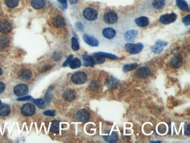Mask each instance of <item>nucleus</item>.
<instances>
[{"label": "nucleus", "instance_id": "f257e3e1", "mask_svg": "<svg viewBox=\"0 0 190 143\" xmlns=\"http://www.w3.org/2000/svg\"><path fill=\"white\" fill-rule=\"evenodd\" d=\"M125 47L126 51L131 54H137L144 48L143 44L140 43L136 44L127 43L125 44Z\"/></svg>", "mask_w": 190, "mask_h": 143}, {"label": "nucleus", "instance_id": "f03ea898", "mask_svg": "<svg viewBox=\"0 0 190 143\" xmlns=\"http://www.w3.org/2000/svg\"><path fill=\"white\" fill-rule=\"evenodd\" d=\"M87 76L83 72H76L71 76L72 82L76 84H84L87 81Z\"/></svg>", "mask_w": 190, "mask_h": 143}, {"label": "nucleus", "instance_id": "7ed1b4c3", "mask_svg": "<svg viewBox=\"0 0 190 143\" xmlns=\"http://www.w3.org/2000/svg\"><path fill=\"white\" fill-rule=\"evenodd\" d=\"M83 16L89 21H94L98 18L97 11L92 8H87L83 12Z\"/></svg>", "mask_w": 190, "mask_h": 143}, {"label": "nucleus", "instance_id": "20e7f679", "mask_svg": "<svg viewBox=\"0 0 190 143\" xmlns=\"http://www.w3.org/2000/svg\"><path fill=\"white\" fill-rule=\"evenodd\" d=\"M176 18L177 15L174 13L170 14H165L160 17V22L163 24L167 25L174 23V21H176Z\"/></svg>", "mask_w": 190, "mask_h": 143}, {"label": "nucleus", "instance_id": "39448f33", "mask_svg": "<svg viewBox=\"0 0 190 143\" xmlns=\"http://www.w3.org/2000/svg\"><path fill=\"white\" fill-rule=\"evenodd\" d=\"M36 108L32 103H26L21 108V113L25 116H32L34 114Z\"/></svg>", "mask_w": 190, "mask_h": 143}, {"label": "nucleus", "instance_id": "423d86ee", "mask_svg": "<svg viewBox=\"0 0 190 143\" xmlns=\"http://www.w3.org/2000/svg\"><path fill=\"white\" fill-rule=\"evenodd\" d=\"M103 20L108 24H114L118 21V16L113 12H108L104 15Z\"/></svg>", "mask_w": 190, "mask_h": 143}, {"label": "nucleus", "instance_id": "0eeeda50", "mask_svg": "<svg viewBox=\"0 0 190 143\" xmlns=\"http://www.w3.org/2000/svg\"><path fill=\"white\" fill-rule=\"evenodd\" d=\"M77 120L82 122H86L90 118V114L89 111L85 109L79 110L76 114Z\"/></svg>", "mask_w": 190, "mask_h": 143}, {"label": "nucleus", "instance_id": "6e6552de", "mask_svg": "<svg viewBox=\"0 0 190 143\" xmlns=\"http://www.w3.org/2000/svg\"><path fill=\"white\" fill-rule=\"evenodd\" d=\"M28 87L24 84H18L14 88V93L17 96H23L28 93Z\"/></svg>", "mask_w": 190, "mask_h": 143}, {"label": "nucleus", "instance_id": "1a4fd4ad", "mask_svg": "<svg viewBox=\"0 0 190 143\" xmlns=\"http://www.w3.org/2000/svg\"><path fill=\"white\" fill-rule=\"evenodd\" d=\"M168 45V43L166 42H162L161 40H157L155 43V45L151 47V50L152 52L156 54H159L161 52L163 48Z\"/></svg>", "mask_w": 190, "mask_h": 143}, {"label": "nucleus", "instance_id": "9d476101", "mask_svg": "<svg viewBox=\"0 0 190 143\" xmlns=\"http://www.w3.org/2000/svg\"><path fill=\"white\" fill-rule=\"evenodd\" d=\"M83 40L87 44L92 47H97L99 45L98 40L90 35L85 34L83 35Z\"/></svg>", "mask_w": 190, "mask_h": 143}, {"label": "nucleus", "instance_id": "9b49d317", "mask_svg": "<svg viewBox=\"0 0 190 143\" xmlns=\"http://www.w3.org/2000/svg\"><path fill=\"white\" fill-rule=\"evenodd\" d=\"M77 94L76 92L72 89L66 90L63 94V97L64 99L67 101L70 102L74 100L76 98Z\"/></svg>", "mask_w": 190, "mask_h": 143}, {"label": "nucleus", "instance_id": "f8f14e48", "mask_svg": "<svg viewBox=\"0 0 190 143\" xmlns=\"http://www.w3.org/2000/svg\"><path fill=\"white\" fill-rule=\"evenodd\" d=\"M150 71L147 67H141L136 72V74L141 78H146L149 76Z\"/></svg>", "mask_w": 190, "mask_h": 143}, {"label": "nucleus", "instance_id": "ddd939ff", "mask_svg": "<svg viewBox=\"0 0 190 143\" xmlns=\"http://www.w3.org/2000/svg\"><path fill=\"white\" fill-rule=\"evenodd\" d=\"M12 30V26L8 21H2L0 23V32L2 34H8Z\"/></svg>", "mask_w": 190, "mask_h": 143}, {"label": "nucleus", "instance_id": "4468645a", "mask_svg": "<svg viewBox=\"0 0 190 143\" xmlns=\"http://www.w3.org/2000/svg\"><path fill=\"white\" fill-rule=\"evenodd\" d=\"M52 24L57 28H62L66 25L65 20L62 16H56L52 19Z\"/></svg>", "mask_w": 190, "mask_h": 143}, {"label": "nucleus", "instance_id": "2eb2a0df", "mask_svg": "<svg viewBox=\"0 0 190 143\" xmlns=\"http://www.w3.org/2000/svg\"><path fill=\"white\" fill-rule=\"evenodd\" d=\"M102 34L105 38L108 39H112L115 37L116 32L113 28L109 27V28H105L103 30Z\"/></svg>", "mask_w": 190, "mask_h": 143}, {"label": "nucleus", "instance_id": "dca6fc26", "mask_svg": "<svg viewBox=\"0 0 190 143\" xmlns=\"http://www.w3.org/2000/svg\"><path fill=\"white\" fill-rule=\"evenodd\" d=\"M18 76L21 80L28 81L31 78L32 73L29 70L23 69L19 72Z\"/></svg>", "mask_w": 190, "mask_h": 143}, {"label": "nucleus", "instance_id": "f3484780", "mask_svg": "<svg viewBox=\"0 0 190 143\" xmlns=\"http://www.w3.org/2000/svg\"><path fill=\"white\" fill-rule=\"evenodd\" d=\"M135 23L137 26L140 27H145L149 24V19L145 16H141L137 18L135 20Z\"/></svg>", "mask_w": 190, "mask_h": 143}, {"label": "nucleus", "instance_id": "a211bd4d", "mask_svg": "<svg viewBox=\"0 0 190 143\" xmlns=\"http://www.w3.org/2000/svg\"><path fill=\"white\" fill-rule=\"evenodd\" d=\"M138 35V32L136 30H130L127 31L124 34V38L127 41H132Z\"/></svg>", "mask_w": 190, "mask_h": 143}, {"label": "nucleus", "instance_id": "6ab92c4d", "mask_svg": "<svg viewBox=\"0 0 190 143\" xmlns=\"http://www.w3.org/2000/svg\"><path fill=\"white\" fill-rule=\"evenodd\" d=\"M171 65L174 68H179L182 66V58L179 55H176L171 59Z\"/></svg>", "mask_w": 190, "mask_h": 143}, {"label": "nucleus", "instance_id": "aec40b11", "mask_svg": "<svg viewBox=\"0 0 190 143\" xmlns=\"http://www.w3.org/2000/svg\"><path fill=\"white\" fill-rule=\"evenodd\" d=\"M120 84V81L114 77H110L106 81V86L108 88L113 89L116 88Z\"/></svg>", "mask_w": 190, "mask_h": 143}, {"label": "nucleus", "instance_id": "412c9836", "mask_svg": "<svg viewBox=\"0 0 190 143\" xmlns=\"http://www.w3.org/2000/svg\"><path fill=\"white\" fill-rule=\"evenodd\" d=\"M10 112V108L8 105L0 103V116H7Z\"/></svg>", "mask_w": 190, "mask_h": 143}, {"label": "nucleus", "instance_id": "4be33fe9", "mask_svg": "<svg viewBox=\"0 0 190 143\" xmlns=\"http://www.w3.org/2000/svg\"><path fill=\"white\" fill-rule=\"evenodd\" d=\"M83 66L85 67H93L94 63L92 59V57L87 55H83Z\"/></svg>", "mask_w": 190, "mask_h": 143}, {"label": "nucleus", "instance_id": "5701e85b", "mask_svg": "<svg viewBox=\"0 0 190 143\" xmlns=\"http://www.w3.org/2000/svg\"><path fill=\"white\" fill-rule=\"evenodd\" d=\"M45 4V0H32L31 5L33 8L40 9L43 8Z\"/></svg>", "mask_w": 190, "mask_h": 143}, {"label": "nucleus", "instance_id": "b1692460", "mask_svg": "<svg viewBox=\"0 0 190 143\" xmlns=\"http://www.w3.org/2000/svg\"><path fill=\"white\" fill-rule=\"evenodd\" d=\"M176 4L179 8L183 11H188L189 10V5L184 0H176Z\"/></svg>", "mask_w": 190, "mask_h": 143}, {"label": "nucleus", "instance_id": "393cba45", "mask_svg": "<svg viewBox=\"0 0 190 143\" xmlns=\"http://www.w3.org/2000/svg\"><path fill=\"white\" fill-rule=\"evenodd\" d=\"M104 139L109 143H114L118 139V135L116 132H113L111 135L106 136L104 137Z\"/></svg>", "mask_w": 190, "mask_h": 143}, {"label": "nucleus", "instance_id": "a878e982", "mask_svg": "<svg viewBox=\"0 0 190 143\" xmlns=\"http://www.w3.org/2000/svg\"><path fill=\"white\" fill-rule=\"evenodd\" d=\"M165 0H153L152 5L156 9H161L165 5Z\"/></svg>", "mask_w": 190, "mask_h": 143}, {"label": "nucleus", "instance_id": "bb28decb", "mask_svg": "<svg viewBox=\"0 0 190 143\" xmlns=\"http://www.w3.org/2000/svg\"><path fill=\"white\" fill-rule=\"evenodd\" d=\"M94 55H99L103 58H106L108 59H112V60H116V59H118V58L113 54H109V53H106V52H95L94 54Z\"/></svg>", "mask_w": 190, "mask_h": 143}, {"label": "nucleus", "instance_id": "cd10ccee", "mask_svg": "<svg viewBox=\"0 0 190 143\" xmlns=\"http://www.w3.org/2000/svg\"><path fill=\"white\" fill-rule=\"evenodd\" d=\"M81 66V62L78 58H75L71 60L70 63V67L72 69H75L80 67Z\"/></svg>", "mask_w": 190, "mask_h": 143}, {"label": "nucleus", "instance_id": "c85d7f7f", "mask_svg": "<svg viewBox=\"0 0 190 143\" xmlns=\"http://www.w3.org/2000/svg\"><path fill=\"white\" fill-rule=\"evenodd\" d=\"M9 41V39L5 36H2L0 37V48L5 49L8 47Z\"/></svg>", "mask_w": 190, "mask_h": 143}, {"label": "nucleus", "instance_id": "c756f323", "mask_svg": "<svg viewBox=\"0 0 190 143\" xmlns=\"http://www.w3.org/2000/svg\"><path fill=\"white\" fill-rule=\"evenodd\" d=\"M137 67H138V65L137 63H132V64L126 65L123 67V71L125 73H128L129 71H131L132 70H134Z\"/></svg>", "mask_w": 190, "mask_h": 143}, {"label": "nucleus", "instance_id": "7c9ffc66", "mask_svg": "<svg viewBox=\"0 0 190 143\" xmlns=\"http://www.w3.org/2000/svg\"><path fill=\"white\" fill-rule=\"evenodd\" d=\"M5 3L9 8H13L18 6L19 0H5Z\"/></svg>", "mask_w": 190, "mask_h": 143}, {"label": "nucleus", "instance_id": "2f4dec72", "mask_svg": "<svg viewBox=\"0 0 190 143\" xmlns=\"http://www.w3.org/2000/svg\"><path fill=\"white\" fill-rule=\"evenodd\" d=\"M92 59L93 62L94 64H102L105 62V59L104 58L99 56V55H97L93 54V56H92Z\"/></svg>", "mask_w": 190, "mask_h": 143}, {"label": "nucleus", "instance_id": "473e14b6", "mask_svg": "<svg viewBox=\"0 0 190 143\" xmlns=\"http://www.w3.org/2000/svg\"><path fill=\"white\" fill-rule=\"evenodd\" d=\"M51 129L52 132L55 133H58L59 131V122L58 121H52Z\"/></svg>", "mask_w": 190, "mask_h": 143}, {"label": "nucleus", "instance_id": "72a5a7b5", "mask_svg": "<svg viewBox=\"0 0 190 143\" xmlns=\"http://www.w3.org/2000/svg\"><path fill=\"white\" fill-rule=\"evenodd\" d=\"M71 47L73 50L74 51H78L79 50L80 47L79 43L75 37H73L71 40Z\"/></svg>", "mask_w": 190, "mask_h": 143}, {"label": "nucleus", "instance_id": "f704fd0d", "mask_svg": "<svg viewBox=\"0 0 190 143\" xmlns=\"http://www.w3.org/2000/svg\"><path fill=\"white\" fill-rule=\"evenodd\" d=\"M99 86H100V84L97 81H93L91 82V84H90L89 89L91 90L94 91V90H98L99 88Z\"/></svg>", "mask_w": 190, "mask_h": 143}, {"label": "nucleus", "instance_id": "c9c22d12", "mask_svg": "<svg viewBox=\"0 0 190 143\" xmlns=\"http://www.w3.org/2000/svg\"><path fill=\"white\" fill-rule=\"evenodd\" d=\"M34 103L40 108V109H44L45 107V104L44 101L42 99H36L33 100Z\"/></svg>", "mask_w": 190, "mask_h": 143}, {"label": "nucleus", "instance_id": "e433bc0d", "mask_svg": "<svg viewBox=\"0 0 190 143\" xmlns=\"http://www.w3.org/2000/svg\"><path fill=\"white\" fill-rule=\"evenodd\" d=\"M158 131L159 133H161V134H163V133H165L167 131V128L165 125H160L158 126Z\"/></svg>", "mask_w": 190, "mask_h": 143}, {"label": "nucleus", "instance_id": "4c0bfd02", "mask_svg": "<svg viewBox=\"0 0 190 143\" xmlns=\"http://www.w3.org/2000/svg\"><path fill=\"white\" fill-rule=\"evenodd\" d=\"M190 15H187L186 16L183 17V18L182 19V21L183 23L186 25H189L190 24Z\"/></svg>", "mask_w": 190, "mask_h": 143}, {"label": "nucleus", "instance_id": "58836bf2", "mask_svg": "<svg viewBox=\"0 0 190 143\" xmlns=\"http://www.w3.org/2000/svg\"><path fill=\"white\" fill-rule=\"evenodd\" d=\"M44 114L45 116H55V113L54 110H47L45 111L44 112Z\"/></svg>", "mask_w": 190, "mask_h": 143}, {"label": "nucleus", "instance_id": "ea45409f", "mask_svg": "<svg viewBox=\"0 0 190 143\" xmlns=\"http://www.w3.org/2000/svg\"><path fill=\"white\" fill-rule=\"evenodd\" d=\"M73 55H70L68 57V58L64 62V63H63V66H64V67H66L67 66L68 64H70V62L71 61V60L73 59Z\"/></svg>", "mask_w": 190, "mask_h": 143}, {"label": "nucleus", "instance_id": "a19ab883", "mask_svg": "<svg viewBox=\"0 0 190 143\" xmlns=\"http://www.w3.org/2000/svg\"><path fill=\"white\" fill-rule=\"evenodd\" d=\"M61 54L60 53H58V52H55L54 53V54L53 55V56H52V58L54 59V60H59V59H61Z\"/></svg>", "mask_w": 190, "mask_h": 143}, {"label": "nucleus", "instance_id": "79ce46f5", "mask_svg": "<svg viewBox=\"0 0 190 143\" xmlns=\"http://www.w3.org/2000/svg\"><path fill=\"white\" fill-rule=\"evenodd\" d=\"M58 1L60 2V4L62 5V6L65 9L67 8V0H58Z\"/></svg>", "mask_w": 190, "mask_h": 143}, {"label": "nucleus", "instance_id": "37998d69", "mask_svg": "<svg viewBox=\"0 0 190 143\" xmlns=\"http://www.w3.org/2000/svg\"><path fill=\"white\" fill-rule=\"evenodd\" d=\"M185 135L187 136H189L190 134V124L187 125L185 126V131H184Z\"/></svg>", "mask_w": 190, "mask_h": 143}, {"label": "nucleus", "instance_id": "c03bdc74", "mask_svg": "<svg viewBox=\"0 0 190 143\" xmlns=\"http://www.w3.org/2000/svg\"><path fill=\"white\" fill-rule=\"evenodd\" d=\"M5 89V84L4 83L0 82V93H2L4 91Z\"/></svg>", "mask_w": 190, "mask_h": 143}, {"label": "nucleus", "instance_id": "a18cd8bd", "mask_svg": "<svg viewBox=\"0 0 190 143\" xmlns=\"http://www.w3.org/2000/svg\"><path fill=\"white\" fill-rule=\"evenodd\" d=\"M31 98V97L30 96H26V97H24L19 98L17 100L18 101H26V100H30Z\"/></svg>", "mask_w": 190, "mask_h": 143}, {"label": "nucleus", "instance_id": "49530a36", "mask_svg": "<svg viewBox=\"0 0 190 143\" xmlns=\"http://www.w3.org/2000/svg\"><path fill=\"white\" fill-rule=\"evenodd\" d=\"M76 25V27H77L78 29H79L81 31H82L83 25L81 23H77Z\"/></svg>", "mask_w": 190, "mask_h": 143}, {"label": "nucleus", "instance_id": "de8ad7c7", "mask_svg": "<svg viewBox=\"0 0 190 143\" xmlns=\"http://www.w3.org/2000/svg\"><path fill=\"white\" fill-rule=\"evenodd\" d=\"M71 4H75L77 2V0H69Z\"/></svg>", "mask_w": 190, "mask_h": 143}, {"label": "nucleus", "instance_id": "09e8293b", "mask_svg": "<svg viewBox=\"0 0 190 143\" xmlns=\"http://www.w3.org/2000/svg\"><path fill=\"white\" fill-rule=\"evenodd\" d=\"M2 69L0 67V76L2 75Z\"/></svg>", "mask_w": 190, "mask_h": 143}, {"label": "nucleus", "instance_id": "8fccbe9b", "mask_svg": "<svg viewBox=\"0 0 190 143\" xmlns=\"http://www.w3.org/2000/svg\"><path fill=\"white\" fill-rule=\"evenodd\" d=\"M150 143H161L160 142H159V141H156V142H154V141H153V142H150Z\"/></svg>", "mask_w": 190, "mask_h": 143}, {"label": "nucleus", "instance_id": "3c124183", "mask_svg": "<svg viewBox=\"0 0 190 143\" xmlns=\"http://www.w3.org/2000/svg\"><path fill=\"white\" fill-rule=\"evenodd\" d=\"M0 103H1V100H0Z\"/></svg>", "mask_w": 190, "mask_h": 143}]
</instances>
